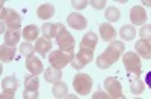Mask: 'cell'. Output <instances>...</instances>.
<instances>
[{
	"mask_svg": "<svg viewBox=\"0 0 151 99\" xmlns=\"http://www.w3.org/2000/svg\"><path fill=\"white\" fill-rule=\"evenodd\" d=\"M94 59V50H88V48H80L79 53L74 56L71 66L74 69H83L88 63H91Z\"/></svg>",
	"mask_w": 151,
	"mask_h": 99,
	"instance_id": "obj_6",
	"label": "cell"
},
{
	"mask_svg": "<svg viewBox=\"0 0 151 99\" xmlns=\"http://www.w3.org/2000/svg\"><path fill=\"white\" fill-rule=\"evenodd\" d=\"M67 23H68V26L71 29H76V30H83L88 26L86 18L83 15H80L79 12H73V14H70L68 18H67Z\"/></svg>",
	"mask_w": 151,
	"mask_h": 99,
	"instance_id": "obj_9",
	"label": "cell"
},
{
	"mask_svg": "<svg viewBox=\"0 0 151 99\" xmlns=\"http://www.w3.org/2000/svg\"><path fill=\"white\" fill-rule=\"evenodd\" d=\"M104 89L112 98H116V96L122 95V86L115 77H107L104 80Z\"/></svg>",
	"mask_w": 151,
	"mask_h": 99,
	"instance_id": "obj_8",
	"label": "cell"
},
{
	"mask_svg": "<svg viewBox=\"0 0 151 99\" xmlns=\"http://www.w3.org/2000/svg\"><path fill=\"white\" fill-rule=\"evenodd\" d=\"M73 87L80 96L89 95L92 89V78L88 74H77L73 80Z\"/></svg>",
	"mask_w": 151,
	"mask_h": 99,
	"instance_id": "obj_5",
	"label": "cell"
},
{
	"mask_svg": "<svg viewBox=\"0 0 151 99\" xmlns=\"http://www.w3.org/2000/svg\"><path fill=\"white\" fill-rule=\"evenodd\" d=\"M98 44V38L94 32H88L82 41H80V48H88V50H94Z\"/></svg>",
	"mask_w": 151,
	"mask_h": 99,
	"instance_id": "obj_14",
	"label": "cell"
},
{
	"mask_svg": "<svg viewBox=\"0 0 151 99\" xmlns=\"http://www.w3.org/2000/svg\"><path fill=\"white\" fill-rule=\"evenodd\" d=\"M119 35H121V38L124 41H132V39H134V36H136V29L133 26H130V24H125V26L121 27Z\"/></svg>",
	"mask_w": 151,
	"mask_h": 99,
	"instance_id": "obj_24",
	"label": "cell"
},
{
	"mask_svg": "<svg viewBox=\"0 0 151 99\" xmlns=\"http://www.w3.org/2000/svg\"><path fill=\"white\" fill-rule=\"evenodd\" d=\"M67 99H79V98L76 96V95H68V96H67Z\"/></svg>",
	"mask_w": 151,
	"mask_h": 99,
	"instance_id": "obj_36",
	"label": "cell"
},
{
	"mask_svg": "<svg viewBox=\"0 0 151 99\" xmlns=\"http://www.w3.org/2000/svg\"><path fill=\"white\" fill-rule=\"evenodd\" d=\"M35 47L30 44V42H23V44H20V53L26 57V59H29V57H32L33 54H35Z\"/></svg>",
	"mask_w": 151,
	"mask_h": 99,
	"instance_id": "obj_27",
	"label": "cell"
},
{
	"mask_svg": "<svg viewBox=\"0 0 151 99\" xmlns=\"http://www.w3.org/2000/svg\"><path fill=\"white\" fill-rule=\"evenodd\" d=\"M24 86H26V89L38 90V87H40V80H38L36 75H29V77H26V80H24Z\"/></svg>",
	"mask_w": 151,
	"mask_h": 99,
	"instance_id": "obj_28",
	"label": "cell"
},
{
	"mask_svg": "<svg viewBox=\"0 0 151 99\" xmlns=\"http://www.w3.org/2000/svg\"><path fill=\"white\" fill-rule=\"evenodd\" d=\"M122 63H124V68L129 74H133L134 77H139L141 75V69H142V63H141V59H139V54L137 53H133V51H127L124 53L122 56Z\"/></svg>",
	"mask_w": 151,
	"mask_h": 99,
	"instance_id": "obj_4",
	"label": "cell"
},
{
	"mask_svg": "<svg viewBox=\"0 0 151 99\" xmlns=\"http://www.w3.org/2000/svg\"><path fill=\"white\" fill-rule=\"evenodd\" d=\"M134 99H141V98H134Z\"/></svg>",
	"mask_w": 151,
	"mask_h": 99,
	"instance_id": "obj_39",
	"label": "cell"
},
{
	"mask_svg": "<svg viewBox=\"0 0 151 99\" xmlns=\"http://www.w3.org/2000/svg\"><path fill=\"white\" fill-rule=\"evenodd\" d=\"M130 90L133 95H141L145 90V81H142L139 77H134L130 83Z\"/></svg>",
	"mask_w": 151,
	"mask_h": 99,
	"instance_id": "obj_25",
	"label": "cell"
},
{
	"mask_svg": "<svg viewBox=\"0 0 151 99\" xmlns=\"http://www.w3.org/2000/svg\"><path fill=\"white\" fill-rule=\"evenodd\" d=\"M145 84L148 86V87L151 89V71L147 74V75H145Z\"/></svg>",
	"mask_w": 151,
	"mask_h": 99,
	"instance_id": "obj_35",
	"label": "cell"
},
{
	"mask_svg": "<svg viewBox=\"0 0 151 99\" xmlns=\"http://www.w3.org/2000/svg\"><path fill=\"white\" fill-rule=\"evenodd\" d=\"M112 99H127L124 95H121V96H116V98H112Z\"/></svg>",
	"mask_w": 151,
	"mask_h": 99,
	"instance_id": "obj_37",
	"label": "cell"
},
{
	"mask_svg": "<svg viewBox=\"0 0 151 99\" xmlns=\"http://www.w3.org/2000/svg\"><path fill=\"white\" fill-rule=\"evenodd\" d=\"M89 5H92V8H95V9H103L106 6V2L104 0H91Z\"/></svg>",
	"mask_w": 151,
	"mask_h": 99,
	"instance_id": "obj_33",
	"label": "cell"
},
{
	"mask_svg": "<svg viewBox=\"0 0 151 99\" xmlns=\"http://www.w3.org/2000/svg\"><path fill=\"white\" fill-rule=\"evenodd\" d=\"M125 53V45L121 41H112L109 47L104 50L103 54L97 57V66L100 69H109L113 63H116L119 60L121 54Z\"/></svg>",
	"mask_w": 151,
	"mask_h": 99,
	"instance_id": "obj_1",
	"label": "cell"
},
{
	"mask_svg": "<svg viewBox=\"0 0 151 99\" xmlns=\"http://www.w3.org/2000/svg\"><path fill=\"white\" fill-rule=\"evenodd\" d=\"M71 5H73V8L74 9H85L88 5H89V2H88V0H80V2H77V0H73L71 2Z\"/></svg>",
	"mask_w": 151,
	"mask_h": 99,
	"instance_id": "obj_32",
	"label": "cell"
},
{
	"mask_svg": "<svg viewBox=\"0 0 151 99\" xmlns=\"http://www.w3.org/2000/svg\"><path fill=\"white\" fill-rule=\"evenodd\" d=\"M145 5H147V6H151V2H145Z\"/></svg>",
	"mask_w": 151,
	"mask_h": 99,
	"instance_id": "obj_38",
	"label": "cell"
},
{
	"mask_svg": "<svg viewBox=\"0 0 151 99\" xmlns=\"http://www.w3.org/2000/svg\"><path fill=\"white\" fill-rule=\"evenodd\" d=\"M92 99H112V96L106 90H97V92H94Z\"/></svg>",
	"mask_w": 151,
	"mask_h": 99,
	"instance_id": "obj_31",
	"label": "cell"
},
{
	"mask_svg": "<svg viewBox=\"0 0 151 99\" xmlns=\"http://www.w3.org/2000/svg\"><path fill=\"white\" fill-rule=\"evenodd\" d=\"M100 36H101L103 41L112 42L116 38V32L109 23H103V24H100Z\"/></svg>",
	"mask_w": 151,
	"mask_h": 99,
	"instance_id": "obj_12",
	"label": "cell"
},
{
	"mask_svg": "<svg viewBox=\"0 0 151 99\" xmlns=\"http://www.w3.org/2000/svg\"><path fill=\"white\" fill-rule=\"evenodd\" d=\"M130 21L133 26H142L147 21V12L142 6H133L130 9Z\"/></svg>",
	"mask_w": 151,
	"mask_h": 99,
	"instance_id": "obj_10",
	"label": "cell"
},
{
	"mask_svg": "<svg viewBox=\"0 0 151 99\" xmlns=\"http://www.w3.org/2000/svg\"><path fill=\"white\" fill-rule=\"evenodd\" d=\"M0 99H14V93H8V92H2Z\"/></svg>",
	"mask_w": 151,
	"mask_h": 99,
	"instance_id": "obj_34",
	"label": "cell"
},
{
	"mask_svg": "<svg viewBox=\"0 0 151 99\" xmlns=\"http://www.w3.org/2000/svg\"><path fill=\"white\" fill-rule=\"evenodd\" d=\"M134 50L139 53V57L147 59V60L151 59V42L141 39V41H137V42L134 44Z\"/></svg>",
	"mask_w": 151,
	"mask_h": 99,
	"instance_id": "obj_13",
	"label": "cell"
},
{
	"mask_svg": "<svg viewBox=\"0 0 151 99\" xmlns=\"http://www.w3.org/2000/svg\"><path fill=\"white\" fill-rule=\"evenodd\" d=\"M60 78H62V71L60 69H56L53 66H50V68H47L44 71V80L47 83H53L55 84V83H59Z\"/></svg>",
	"mask_w": 151,
	"mask_h": 99,
	"instance_id": "obj_16",
	"label": "cell"
},
{
	"mask_svg": "<svg viewBox=\"0 0 151 99\" xmlns=\"http://www.w3.org/2000/svg\"><path fill=\"white\" fill-rule=\"evenodd\" d=\"M139 36L144 39V41H151V24L150 26H144L142 29H141V32H139Z\"/></svg>",
	"mask_w": 151,
	"mask_h": 99,
	"instance_id": "obj_29",
	"label": "cell"
},
{
	"mask_svg": "<svg viewBox=\"0 0 151 99\" xmlns=\"http://www.w3.org/2000/svg\"><path fill=\"white\" fill-rule=\"evenodd\" d=\"M74 59V51H62V50H55L53 53H50L48 62L50 65L56 69H62L67 65H70Z\"/></svg>",
	"mask_w": 151,
	"mask_h": 99,
	"instance_id": "obj_3",
	"label": "cell"
},
{
	"mask_svg": "<svg viewBox=\"0 0 151 99\" xmlns=\"http://www.w3.org/2000/svg\"><path fill=\"white\" fill-rule=\"evenodd\" d=\"M20 30L18 29H8L5 32V44L9 47H15L20 41Z\"/></svg>",
	"mask_w": 151,
	"mask_h": 99,
	"instance_id": "obj_18",
	"label": "cell"
},
{
	"mask_svg": "<svg viewBox=\"0 0 151 99\" xmlns=\"http://www.w3.org/2000/svg\"><path fill=\"white\" fill-rule=\"evenodd\" d=\"M65 99H67V98H65Z\"/></svg>",
	"mask_w": 151,
	"mask_h": 99,
	"instance_id": "obj_40",
	"label": "cell"
},
{
	"mask_svg": "<svg viewBox=\"0 0 151 99\" xmlns=\"http://www.w3.org/2000/svg\"><path fill=\"white\" fill-rule=\"evenodd\" d=\"M2 89L8 93H15V90L18 89V80L15 77H5L2 81Z\"/></svg>",
	"mask_w": 151,
	"mask_h": 99,
	"instance_id": "obj_20",
	"label": "cell"
},
{
	"mask_svg": "<svg viewBox=\"0 0 151 99\" xmlns=\"http://www.w3.org/2000/svg\"><path fill=\"white\" fill-rule=\"evenodd\" d=\"M14 57H15V48L3 44L2 48H0V59H2V62L3 63H9V62L14 60Z\"/></svg>",
	"mask_w": 151,
	"mask_h": 99,
	"instance_id": "obj_19",
	"label": "cell"
},
{
	"mask_svg": "<svg viewBox=\"0 0 151 99\" xmlns=\"http://www.w3.org/2000/svg\"><path fill=\"white\" fill-rule=\"evenodd\" d=\"M52 41L50 39H47V38H40L36 41V44H35V50H36V53L38 54H41L42 57H45L47 56V53L52 50Z\"/></svg>",
	"mask_w": 151,
	"mask_h": 99,
	"instance_id": "obj_17",
	"label": "cell"
},
{
	"mask_svg": "<svg viewBox=\"0 0 151 99\" xmlns=\"http://www.w3.org/2000/svg\"><path fill=\"white\" fill-rule=\"evenodd\" d=\"M23 98H24V99H38V98H40V93H38V90L24 89V92H23Z\"/></svg>",
	"mask_w": 151,
	"mask_h": 99,
	"instance_id": "obj_30",
	"label": "cell"
},
{
	"mask_svg": "<svg viewBox=\"0 0 151 99\" xmlns=\"http://www.w3.org/2000/svg\"><path fill=\"white\" fill-rule=\"evenodd\" d=\"M104 17H106V20H107V21L115 23V21H118V20H119L121 14H119V11H118L115 6H110V8H107V9H106Z\"/></svg>",
	"mask_w": 151,
	"mask_h": 99,
	"instance_id": "obj_26",
	"label": "cell"
},
{
	"mask_svg": "<svg viewBox=\"0 0 151 99\" xmlns=\"http://www.w3.org/2000/svg\"><path fill=\"white\" fill-rule=\"evenodd\" d=\"M2 24L6 23L8 29H20L21 26V17L14 9H2Z\"/></svg>",
	"mask_w": 151,
	"mask_h": 99,
	"instance_id": "obj_7",
	"label": "cell"
},
{
	"mask_svg": "<svg viewBox=\"0 0 151 99\" xmlns=\"http://www.w3.org/2000/svg\"><path fill=\"white\" fill-rule=\"evenodd\" d=\"M53 96L58 99H64L65 96H68V86L65 83H55L53 84Z\"/></svg>",
	"mask_w": 151,
	"mask_h": 99,
	"instance_id": "obj_22",
	"label": "cell"
},
{
	"mask_svg": "<svg viewBox=\"0 0 151 99\" xmlns=\"http://www.w3.org/2000/svg\"><path fill=\"white\" fill-rule=\"evenodd\" d=\"M36 15L40 20H48L55 15V6L52 3H44L36 9Z\"/></svg>",
	"mask_w": 151,
	"mask_h": 99,
	"instance_id": "obj_15",
	"label": "cell"
},
{
	"mask_svg": "<svg viewBox=\"0 0 151 99\" xmlns=\"http://www.w3.org/2000/svg\"><path fill=\"white\" fill-rule=\"evenodd\" d=\"M42 35L44 38L47 39H52V38H56L58 35V24H53V23H45L42 24Z\"/></svg>",
	"mask_w": 151,
	"mask_h": 99,
	"instance_id": "obj_23",
	"label": "cell"
},
{
	"mask_svg": "<svg viewBox=\"0 0 151 99\" xmlns=\"http://www.w3.org/2000/svg\"><path fill=\"white\" fill-rule=\"evenodd\" d=\"M26 68H27V71L32 74V75H40V74L44 71L41 60L38 59V57H35V56L26 59Z\"/></svg>",
	"mask_w": 151,
	"mask_h": 99,
	"instance_id": "obj_11",
	"label": "cell"
},
{
	"mask_svg": "<svg viewBox=\"0 0 151 99\" xmlns=\"http://www.w3.org/2000/svg\"><path fill=\"white\" fill-rule=\"evenodd\" d=\"M38 35H40V27L35 26V24H29L27 27H24L23 30V36L26 41H38Z\"/></svg>",
	"mask_w": 151,
	"mask_h": 99,
	"instance_id": "obj_21",
	"label": "cell"
},
{
	"mask_svg": "<svg viewBox=\"0 0 151 99\" xmlns=\"http://www.w3.org/2000/svg\"><path fill=\"white\" fill-rule=\"evenodd\" d=\"M56 44L59 45V48L62 51H74L76 47V41L73 38V35L65 29L64 24L58 23V35H56Z\"/></svg>",
	"mask_w": 151,
	"mask_h": 99,
	"instance_id": "obj_2",
	"label": "cell"
}]
</instances>
